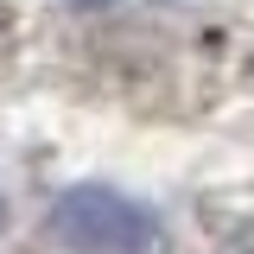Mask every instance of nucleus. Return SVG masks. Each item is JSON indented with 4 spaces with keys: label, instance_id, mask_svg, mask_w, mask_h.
<instances>
[{
    "label": "nucleus",
    "instance_id": "obj_1",
    "mask_svg": "<svg viewBox=\"0 0 254 254\" xmlns=\"http://www.w3.org/2000/svg\"><path fill=\"white\" fill-rule=\"evenodd\" d=\"M51 235L70 254H165V222L115 185H70L51 203Z\"/></svg>",
    "mask_w": 254,
    "mask_h": 254
},
{
    "label": "nucleus",
    "instance_id": "obj_2",
    "mask_svg": "<svg viewBox=\"0 0 254 254\" xmlns=\"http://www.w3.org/2000/svg\"><path fill=\"white\" fill-rule=\"evenodd\" d=\"M70 6H115V0H70Z\"/></svg>",
    "mask_w": 254,
    "mask_h": 254
},
{
    "label": "nucleus",
    "instance_id": "obj_3",
    "mask_svg": "<svg viewBox=\"0 0 254 254\" xmlns=\"http://www.w3.org/2000/svg\"><path fill=\"white\" fill-rule=\"evenodd\" d=\"M0 222H6V203H0Z\"/></svg>",
    "mask_w": 254,
    "mask_h": 254
}]
</instances>
